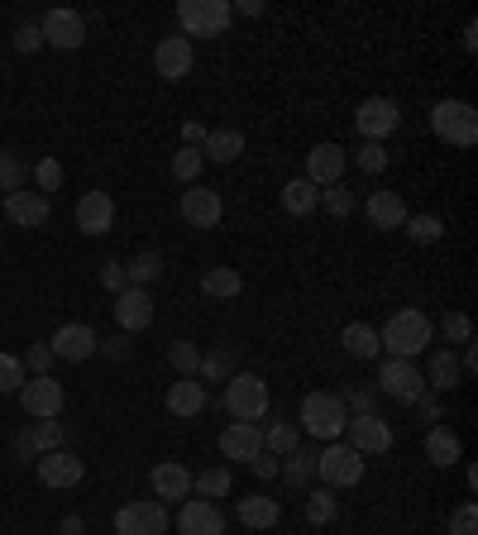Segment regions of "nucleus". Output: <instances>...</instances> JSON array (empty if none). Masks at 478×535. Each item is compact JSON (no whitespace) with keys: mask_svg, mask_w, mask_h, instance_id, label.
<instances>
[{"mask_svg":"<svg viewBox=\"0 0 478 535\" xmlns=\"http://www.w3.org/2000/svg\"><path fill=\"white\" fill-rule=\"evenodd\" d=\"M316 206H321V187H311L306 177H292V182L283 187V211L287 215H297V220H302V215H311Z\"/></svg>","mask_w":478,"mask_h":535,"instance_id":"473e14b6","label":"nucleus"},{"mask_svg":"<svg viewBox=\"0 0 478 535\" xmlns=\"http://www.w3.org/2000/svg\"><path fill=\"white\" fill-rule=\"evenodd\" d=\"M397 125H402V110H397V101H388V96H369L364 106L354 110V129L364 134V144H383Z\"/></svg>","mask_w":478,"mask_h":535,"instance_id":"9b49d317","label":"nucleus"},{"mask_svg":"<svg viewBox=\"0 0 478 535\" xmlns=\"http://www.w3.org/2000/svg\"><path fill=\"white\" fill-rule=\"evenodd\" d=\"M158 273H163V254H158V249H139V254L125 263V278H130V287H149Z\"/></svg>","mask_w":478,"mask_h":535,"instance_id":"f704fd0d","label":"nucleus"},{"mask_svg":"<svg viewBox=\"0 0 478 535\" xmlns=\"http://www.w3.org/2000/svg\"><path fill=\"white\" fill-rule=\"evenodd\" d=\"M196 373H201V383H220V378H230V354H201V364H196Z\"/></svg>","mask_w":478,"mask_h":535,"instance_id":"a18cd8bd","label":"nucleus"},{"mask_svg":"<svg viewBox=\"0 0 478 535\" xmlns=\"http://www.w3.org/2000/svg\"><path fill=\"white\" fill-rule=\"evenodd\" d=\"M63 535H82V516H77V512L63 516Z\"/></svg>","mask_w":478,"mask_h":535,"instance_id":"052dcab7","label":"nucleus"},{"mask_svg":"<svg viewBox=\"0 0 478 535\" xmlns=\"http://www.w3.org/2000/svg\"><path fill=\"white\" fill-rule=\"evenodd\" d=\"M101 287L120 297V292L130 287V278H125V263H115V258H106V263H101Z\"/></svg>","mask_w":478,"mask_h":535,"instance_id":"3c124183","label":"nucleus"},{"mask_svg":"<svg viewBox=\"0 0 478 535\" xmlns=\"http://www.w3.org/2000/svg\"><path fill=\"white\" fill-rule=\"evenodd\" d=\"M349 168V153L340 144H316V149L306 153V182L311 187H335Z\"/></svg>","mask_w":478,"mask_h":535,"instance_id":"f3484780","label":"nucleus"},{"mask_svg":"<svg viewBox=\"0 0 478 535\" xmlns=\"http://www.w3.org/2000/svg\"><path fill=\"white\" fill-rule=\"evenodd\" d=\"M435 340V325H431V316H421V311H392L388 316V325L378 330V344L388 349V359H416L426 344Z\"/></svg>","mask_w":478,"mask_h":535,"instance_id":"f257e3e1","label":"nucleus"},{"mask_svg":"<svg viewBox=\"0 0 478 535\" xmlns=\"http://www.w3.org/2000/svg\"><path fill=\"white\" fill-rule=\"evenodd\" d=\"M450 535H478V507L474 502H459L450 512Z\"/></svg>","mask_w":478,"mask_h":535,"instance_id":"de8ad7c7","label":"nucleus"},{"mask_svg":"<svg viewBox=\"0 0 478 535\" xmlns=\"http://www.w3.org/2000/svg\"><path fill=\"white\" fill-rule=\"evenodd\" d=\"M345 435H349V450H359L364 459L392 450V426L378 416V411H354L345 421Z\"/></svg>","mask_w":478,"mask_h":535,"instance_id":"9d476101","label":"nucleus"},{"mask_svg":"<svg viewBox=\"0 0 478 535\" xmlns=\"http://www.w3.org/2000/svg\"><path fill=\"white\" fill-rule=\"evenodd\" d=\"M201 144H206V125H201V120H187V125H182V149H201Z\"/></svg>","mask_w":478,"mask_h":535,"instance_id":"4d7b16f0","label":"nucleus"},{"mask_svg":"<svg viewBox=\"0 0 478 535\" xmlns=\"http://www.w3.org/2000/svg\"><path fill=\"white\" fill-rule=\"evenodd\" d=\"M192 488L201 497H225L230 493V469H220V464H211V469H201L192 478Z\"/></svg>","mask_w":478,"mask_h":535,"instance_id":"79ce46f5","label":"nucleus"},{"mask_svg":"<svg viewBox=\"0 0 478 535\" xmlns=\"http://www.w3.org/2000/svg\"><path fill=\"white\" fill-rule=\"evenodd\" d=\"M278 516H283V507H278V497H239V521L249 526V531H268V526H278Z\"/></svg>","mask_w":478,"mask_h":535,"instance_id":"c85d7f7f","label":"nucleus"},{"mask_svg":"<svg viewBox=\"0 0 478 535\" xmlns=\"http://www.w3.org/2000/svg\"><path fill=\"white\" fill-rule=\"evenodd\" d=\"M378 392L402 402V407H416L426 397V378H421V368L412 359H383L378 364Z\"/></svg>","mask_w":478,"mask_h":535,"instance_id":"0eeeda50","label":"nucleus"},{"mask_svg":"<svg viewBox=\"0 0 478 535\" xmlns=\"http://www.w3.org/2000/svg\"><path fill=\"white\" fill-rule=\"evenodd\" d=\"M106 354L110 359H125V354H130V340H106Z\"/></svg>","mask_w":478,"mask_h":535,"instance_id":"bf43d9fd","label":"nucleus"},{"mask_svg":"<svg viewBox=\"0 0 478 535\" xmlns=\"http://www.w3.org/2000/svg\"><path fill=\"white\" fill-rule=\"evenodd\" d=\"M15 397H20L24 416H34V421H58V411L67 407V392L53 373H44V378H24V387Z\"/></svg>","mask_w":478,"mask_h":535,"instance_id":"1a4fd4ad","label":"nucleus"},{"mask_svg":"<svg viewBox=\"0 0 478 535\" xmlns=\"http://www.w3.org/2000/svg\"><path fill=\"white\" fill-rule=\"evenodd\" d=\"M340 402H345L349 416H354V411H373V392H369V387H354V392H349V397H340Z\"/></svg>","mask_w":478,"mask_h":535,"instance_id":"6e6d98bb","label":"nucleus"},{"mask_svg":"<svg viewBox=\"0 0 478 535\" xmlns=\"http://www.w3.org/2000/svg\"><path fill=\"white\" fill-rule=\"evenodd\" d=\"M316 478L326 483L330 493H335V488H354V483L364 478V454L340 445V440H330L326 450H316Z\"/></svg>","mask_w":478,"mask_h":535,"instance_id":"423d86ee","label":"nucleus"},{"mask_svg":"<svg viewBox=\"0 0 478 535\" xmlns=\"http://www.w3.org/2000/svg\"><path fill=\"white\" fill-rule=\"evenodd\" d=\"M168 526L173 516H168V502L158 497H139L115 512V535H168Z\"/></svg>","mask_w":478,"mask_h":535,"instance_id":"6e6552de","label":"nucleus"},{"mask_svg":"<svg viewBox=\"0 0 478 535\" xmlns=\"http://www.w3.org/2000/svg\"><path fill=\"white\" fill-rule=\"evenodd\" d=\"M48 215H53V206H48L44 192H10L5 196V220L10 225H20V230H39V225H48Z\"/></svg>","mask_w":478,"mask_h":535,"instance_id":"aec40b11","label":"nucleus"},{"mask_svg":"<svg viewBox=\"0 0 478 535\" xmlns=\"http://www.w3.org/2000/svg\"><path fill=\"white\" fill-rule=\"evenodd\" d=\"M278 464H283V459H278V454H268V450H263L259 459H249V469L259 473L263 483H268V478H278Z\"/></svg>","mask_w":478,"mask_h":535,"instance_id":"5fc2aeb1","label":"nucleus"},{"mask_svg":"<svg viewBox=\"0 0 478 535\" xmlns=\"http://www.w3.org/2000/svg\"><path fill=\"white\" fill-rule=\"evenodd\" d=\"M177 20H182V39H220L235 20V5L230 0H182Z\"/></svg>","mask_w":478,"mask_h":535,"instance_id":"7ed1b4c3","label":"nucleus"},{"mask_svg":"<svg viewBox=\"0 0 478 535\" xmlns=\"http://www.w3.org/2000/svg\"><path fill=\"white\" fill-rule=\"evenodd\" d=\"M426 459H431L435 469H450L464 459V445H459V435L450 426H431L426 430Z\"/></svg>","mask_w":478,"mask_h":535,"instance_id":"bb28decb","label":"nucleus"},{"mask_svg":"<svg viewBox=\"0 0 478 535\" xmlns=\"http://www.w3.org/2000/svg\"><path fill=\"white\" fill-rule=\"evenodd\" d=\"M340 344H345V354H354V359H378V354H383L378 330H373L369 321H349L345 330H340Z\"/></svg>","mask_w":478,"mask_h":535,"instance_id":"7c9ffc66","label":"nucleus"},{"mask_svg":"<svg viewBox=\"0 0 478 535\" xmlns=\"http://www.w3.org/2000/svg\"><path fill=\"white\" fill-rule=\"evenodd\" d=\"M321 206H326L335 220H345V215H354V206H359V196L349 192L345 182H335V187H321Z\"/></svg>","mask_w":478,"mask_h":535,"instance_id":"ea45409f","label":"nucleus"},{"mask_svg":"<svg viewBox=\"0 0 478 535\" xmlns=\"http://www.w3.org/2000/svg\"><path fill=\"white\" fill-rule=\"evenodd\" d=\"M220 215H225L220 192H211V187H192V192H182V220H187L192 230H216Z\"/></svg>","mask_w":478,"mask_h":535,"instance_id":"412c9836","label":"nucleus"},{"mask_svg":"<svg viewBox=\"0 0 478 535\" xmlns=\"http://www.w3.org/2000/svg\"><path fill=\"white\" fill-rule=\"evenodd\" d=\"M24 387V359L0 354V392H20Z\"/></svg>","mask_w":478,"mask_h":535,"instance_id":"49530a36","label":"nucleus"},{"mask_svg":"<svg viewBox=\"0 0 478 535\" xmlns=\"http://www.w3.org/2000/svg\"><path fill=\"white\" fill-rule=\"evenodd\" d=\"M39 34H44V43L72 53V48H82V43H87V20H82L77 10H48L44 20H39Z\"/></svg>","mask_w":478,"mask_h":535,"instance_id":"ddd939ff","label":"nucleus"},{"mask_svg":"<svg viewBox=\"0 0 478 535\" xmlns=\"http://www.w3.org/2000/svg\"><path fill=\"white\" fill-rule=\"evenodd\" d=\"M82 478H87V464H82L72 450L39 454V483H44V488H77Z\"/></svg>","mask_w":478,"mask_h":535,"instance_id":"dca6fc26","label":"nucleus"},{"mask_svg":"<svg viewBox=\"0 0 478 535\" xmlns=\"http://www.w3.org/2000/svg\"><path fill=\"white\" fill-rule=\"evenodd\" d=\"M48 349H53V359H67V364H82V359H91V354L101 349V335H96L91 325L72 321V325H58V330H53V340H48Z\"/></svg>","mask_w":478,"mask_h":535,"instance_id":"f8f14e48","label":"nucleus"},{"mask_svg":"<svg viewBox=\"0 0 478 535\" xmlns=\"http://www.w3.org/2000/svg\"><path fill=\"white\" fill-rule=\"evenodd\" d=\"M34 182H39V192H58V187H63V163H58V158H44V163H39V168H34Z\"/></svg>","mask_w":478,"mask_h":535,"instance_id":"09e8293b","label":"nucleus"},{"mask_svg":"<svg viewBox=\"0 0 478 535\" xmlns=\"http://www.w3.org/2000/svg\"><path fill=\"white\" fill-rule=\"evenodd\" d=\"M168 364L177 368V378H196V364H201V349L192 340H173L168 344Z\"/></svg>","mask_w":478,"mask_h":535,"instance_id":"58836bf2","label":"nucleus"},{"mask_svg":"<svg viewBox=\"0 0 478 535\" xmlns=\"http://www.w3.org/2000/svg\"><path fill=\"white\" fill-rule=\"evenodd\" d=\"M149 488L158 502H182V497H192V469L182 459H163V464H153Z\"/></svg>","mask_w":478,"mask_h":535,"instance_id":"a211bd4d","label":"nucleus"},{"mask_svg":"<svg viewBox=\"0 0 478 535\" xmlns=\"http://www.w3.org/2000/svg\"><path fill=\"white\" fill-rule=\"evenodd\" d=\"M177 535H225V512L211 497H187L177 512Z\"/></svg>","mask_w":478,"mask_h":535,"instance_id":"4468645a","label":"nucleus"},{"mask_svg":"<svg viewBox=\"0 0 478 535\" xmlns=\"http://www.w3.org/2000/svg\"><path fill=\"white\" fill-rule=\"evenodd\" d=\"M263 450L287 459V454L297 450V426H292V421H273V426L263 430Z\"/></svg>","mask_w":478,"mask_h":535,"instance_id":"c9c22d12","label":"nucleus"},{"mask_svg":"<svg viewBox=\"0 0 478 535\" xmlns=\"http://www.w3.org/2000/svg\"><path fill=\"white\" fill-rule=\"evenodd\" d=\"M220 454H225V459H235V464L259 459L263 454V430L254 426V421H230V426L220 430Z\"/></svg>","mask_w":478,"mask_h":535,"instance_id":"6ab92c4d","label":"nucleus"},{"mask_svg":"<svg viewBox=\"0 0 478 535\" xmlns=\"http://www.w3.org/2000/svg\"><path fill=\"white\" fill-rule=\"evenodd\" d=\"M29 368H34V378H44L53 368V349L48 344H29Z\"/></svg>","mask_w":478,"mask_h":535,"instance_id":"864d4df0","label":"nucleus"},{"mask_svg":"<svg viewBox=\"0 0 478 535\" xmlns=\"http://www.w3.org/2000/svg\"><path fill=\"white\" fill-rule=\"evenodd\" d=\"M354 163H359V168H364V172L373 177V172L388 168V149H383V144H364V149L354 153Z\"/></svg>","mask_w":478,"mask_h":535,"instance_id":"8fccbe9b","label":"nucleus"},{"mask_svg":"<svg viewBox=\"0 0 478 535\" xmlns=\"http://www.w3.org/2000/svg\"><path fill=\"white\" fill-rule=\"evenodd\" d=\"M201 292L211 301H230L244 292V278H239L235 268H206V273H201Z\"/></svg>","mask_w":478,"mask_h":535,"instance_id":"72a5a7b5","label":"nucleus"},{"mask_svg":"<svg viewBox=\"0 0 478 535\" xmlns=\"http://www.w3.org/2000/svg\"><path fill=\"white\" fill-rule=\"evenodd\" d=\"M115 321H120V330H149L153 325V297L144 292V287H125L120 297H115Z\"/></svg>","mask_w":478,"mask_h":535,"instance_id":"4be33fe9","label":"nucleus"},{"mask_svg":"<svg viewBox=\"0 0 478 535\" xmlns=\"http://www.w3.org/2000/svg\"><path fill=\"white\" fill-rule=\"evenodd\" d=\"M15 48H20V53H39V48H44V34H39V24L24 20L20 29H15Z\"/></svg>","mask_w":478,"mask_h":535,"instance_id":"603ef678","label":"nucleus"},{"mask_svg":"<svg viewBox=\"0 0 478 535\" xmlns=\"http://www.w3.org/2000/svg\"><path fill=\"white\" fill-rule=\"evenodd\" d=\"M426 392H450V387L464 383V368H459V354L455 349H435L431 364H426Z\"/></svg>","mask_w":478,"mask_h":535,"instance_id":"a878e982","label":"nucleus"},{"mask_svg":"<svg viewBox=\"0 0 478 535\" xmlns=\"http://www.w3.org/2000/svg\"><path fill=\"white\" fill-rule=\"evenodd\" d=\"M192 63H196L192 39H182V34H168V39H158V48H153V67H158L163 82H182V77L192 72Z\"/></svg>","mask_w":478,"mask_h":535,"instance_id":"2eb2a0df","label":"nucleus"},{"mask_svg":"<svg viewBox=\"0 0 478 535\" xmlns=\"http://www.w3.org/2000/svg\"><path fill=\"white\" fill-rule=\"evenodd\" d=\"M201 168H206L201 149H177L173 153V177H177V182H196V177H201Z\"/></svg>","mask_w":478,"mask_h":535,"instance_id":"c03bdc74","label":"nucleus"},{"mask_svg":"<svg viewBox=\"0 0 478 535\" xmlns=\"http://www.w3.org/2000/svg\"><path fill=\"white\" fill-rule=\"evenodd\" d=\"M63 440H67V426L63 421H34V426L20 435V459H34V454H48V450H63Z\"/></svg>","mask_w":478,"mask_h":535,"instance_id":"393cba45","label":"nucleus"},{"mask_svg":"<svg viewBox=\"0 0 478 535\" xmlns=\"http://www.w3.org/2000/svg\"><path fill=\"white\" fill-rule=\"evenodd\" d=\"M440 335H445L450 349H455V344H469L474 340V321H469L464 311H445V316H440Z\"/></svg>","mask_w":478,"mask_h":535,"instance_id":"a19ab883","label":"nucleus"},{"mask_svg":"<svg viewBox=\"0 0 478 535\" xmlns=\"http://www.w3.org/2000/svg\"><path fill=\"white\" fill-rule=\"evenodd\" d=\"M402 230L412 235V244H440L445 220H440V215H407V225H402Z\"/></svg>","mask_w":478,"mask_h":535,"instance_id":"4c0bfd02","label":"nucleus"},{"mask_svg":"<svg viewBox=\"0 0 478 535\" xmlns=\"http://www.w3.org/2000/svg\"><path fill=\"white\" fill-rule=\"evenodd\" d=\"M268 383H263L259 373H230L225 378V392H220V407L230 421H254L259 426V416L268 411Z\"/></svg>","mask_w":478,"mask_h":535,"instance_id":"f03ea898","label":"nucleus"},{"mask_svg":"<svg viewBox=\"0 0 478 535\" xmlns=\"http://www.w3.org/2000/svg\"><path fill=\"white\" fill-rule=\"evenodd\" d=\"M364 215H369L373 230H402L407 225V201L397 192H373L364 201Z\"/></svg>","mask_w":478,"mask_h":535,"instance_id":"b1692460","label":"nucleus"},{"mask_svg":"<svg viewBox=\"0 0 478 535\" xmlns=\"http://www.w3.org/2000/svg\"><path fill=\"white\" fill-rule=\"evenodd\" d=\"M349 411L340 402V392H306L302 397V430L316 440H340L345 435Z\"/></svg>","mask_w":478,"mask_h":535,"instance_id":"39448f33","label":"nucleus"},{"mask_svg":"<svg viewBox=\"0 0 478 535\" xmlns=\"http://www.w3.org/2000/svg\"><path fill=\"white\" fill-rule=\"evenodd\" d=\"M278 478L292 483V488H311V483H316V450H302V445H297V450L278 464Z\"/></svg>","mask_w":478,"mask_h":535,"instance_id":"2f4dec72","label":"nucleus"},{"mask_svg":"<svg viewBox=\"0 0 478 535\" xmlns=\"http://www.w3.org/2000/svg\"><path fill=\"white\" fill-rule=\"evenodd\" d=\"M110 225H115V201H110V192H87L77 201V230H82V235H106Z\"/></svg>","mask_w":478,"mask_h":535,"instance_id":"5701e85b","label":"nucleus"},{"mask_svg":"<svg viewBox=\"0 0 478 535\" xmlns=\"http://www.w3.org/2000/svg\"><path fill=\"white\" fill-rule=\"evenodd\" d=\"M24 177H29V168L20 163V153H0V192H20Z\"/></svg>","mask_w":478,"mask_h":535,"instance_id":"37998d69","label":"nucleus"},{"mask_svg":"<svg viewBox=\"0 0 478 535\" xmlns=\"http://www.w3.org/2000/svg\"><path fill=\"white\" fill-rule=\"evenodd\" d=\"M435 139L455 144V149H474L478 144V110L469 101H435L431 106Z\"/></svg>","mask_w":478,"mask_h":535,"instance_id":"20e7f679","label":"nucleus"},{"mask_svg":"<svg viewBox=\"0 0 478 535\" xmlns=\"http://www.w3.org/2000/svg\"><path fill=\"white\" fill-rule=\"evenodd\" d=\"M416 411H421V416H426V421H440V407H435V397H431V392H426V397H421V402H416Z\"/></svg>","mask_w":478,"mask_h":535,"instance_id":"13d9d810","label":"nucleus"},{"mask_svg":"<svg viewBox=\"0 0 478 535\" xmlns=\"http://www.w3.org/2000/svg\"><path fill=\"white\" fill-rule=\"evenodd\" d=\"M239 153H244V134L239 129H206V144H201V158L206 163H235Z\"/></svg>","mask_w":478,"mask_h":535,"instance_id":"cd10ccee","label":"nucleus"},{"mask_svg":"<svg viewBox=\"0 0 478 535\" xmlns=\"http://www.w3.org/2000/svg\"><path fill=\"white\" fill-rule=\"evenodd\" d=\"M335 516H340V497L330 493V488L306 497V521H311V526H330Z\"/></svg>","mask_w":478,"mask_h":535,"instance_id":"e433bc0d","label":"nucleus"},{"mask_svg":"<svg viewBox=\"0 0 478 535\" xmlns=\"http://www.w3.org/2000/svg\"><path fill=\"white\" fill-rule=\"evenodd\" d=\"M168 411L173 416H196V411H206V387L196 383V378H177L173 387H168Z\"/></svg>","mask_w":478,"mask_h":535,"instance_id":"c756f323","label":"nucleus"}]
</instances>
